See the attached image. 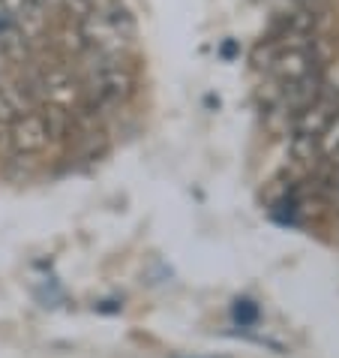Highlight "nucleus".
Listing matches in <instances>:
<instances>
[{"label":"nucleus","mask_w":339,"mask_h":358,"mask_svg":"<svg viewBox=\"0 0 339 358\" xmlns=\"http://www.w3.org/2000/svg\"><path fill=\"white\" fill-rule=\"evenodd\" d=\"M135 85V69L123 55H93V64L82 73V108L93 115L121 108L133 99Z\"/></svg>","instance_id":"1"},{"label":"nucleus","mask_w":339,"mask_h":358,"mask_svg":"<svg viewBox=\"0 0 339 358\" xmlns=\"http://www.w3.org/2000/svg\"><path fill=\"white\" fill-rule=\"evenodd\" d=\"M87 52L93 55H123L135 43V18L121 0L93 6L87 15L75 22Z\"/></svg>","instance_id":"2"},{"label":"nucleus","mask_w":339,"mask_h":358,"mask_svg":"<svg viewBox=\"0 0 339 358\" xmlns=\"http://www.w3.org/2000/svg\"><path fill=\"white\" fill-rule=\"evenodd\" d=\"M48 145H54L52 127L43 108H27L9 124V148L15 157H36L43 154Z\"/></svg>","instance_id":"3"},{"label":"nucleus","mask_w":339,"mask_h":358,"mask_svg":"<svg viewBox=\"0 0 339 358\" xmlns=\"http://www.w3.org/2000/svg\"><path fill=\"white\" fill-rule=\"evenodd\" d=\"M33 91L36 96L48 99V106H61V108H69V112H73L75 103L82 106V78H75L66 66L45 69L33 82Z\"/></svg>","instance_id":"4"},{"label":"nucleus","mask_w":339,"mask_h":358,"mask_svg":"<svg viewBox=\"0 0 339 358\" xmlns=\"http://www.w3.org/2000/svg\"><path fill=\"white\" fill-rule=\"evenodd\" d=\"M318 157L327 163L339 160V112L331 117V124L322 130V136H318Z\"/></svg>","instance_id":"5"},{"label":"nucleus","mask_w":339,"mask_h":358,"mask_svg":"<svg viewBox=\"0 0 339 358\" xmlns=\"http://www.w3.org/2000/svg\"><path fill=\"white\" fill-rule=\"evenodd\" d=\"M234 320L241 322L243 328H246V325H255V320H258V307H255L253 301H234Z\"/></svg>","instance_id":"6"},{"label":"nucleus","mask_w":339,"mask_h":358,"mask_svg":"<svg viewBox=\"0 0 339 358\" xmlns=\"http://www.w3.org/2000/svg\"><path fill=\"white\" fill-rule=\"evenodd\" d=\"M9 124L13 121L0 117V154H13V148H9Z\"/></svg>","instance_id":"7"},{"label":"nucleus","mask_w":339,"mask_h":358,"mask_svg":"<svg viewBox=\"0 0 339 358\" xmlns=\"http://www.w3.org/2000/svg\"><path fill=\"white\" fill-rule=\"evenodd\" d=\"M219 55H223L225 61H232V57H237V55H241V48H237V43H234V39H225V43H223V48H219Z\"/></svg>","instance_id":"8"},{"label":"nucleus","mask_w":339,"mask_h":358,"mask_svg":"<svg viewBox=\"0 0 339 358\" xmlns=\"http://www.w3.org/2000/svg\"><path fill=\"white\" fill-rule=\"evenodd\" d=\"M91 6H103V3H112V0H87Z\"/></svg>","instance_id":"9"},{"label":"nucleus","mask_w":339,"mask_h":358,"mask_svg":"<svg viewBox=\"0 0 339 358\" xmlns=\"http://www.w3.org/2000/svg\"><path fill=\"white\" fill-rule=\"evenodd\" d=\"M336 196H339V193H336Z\"/></svg>","instance_id":"10"}]
</instances>
